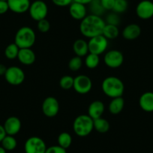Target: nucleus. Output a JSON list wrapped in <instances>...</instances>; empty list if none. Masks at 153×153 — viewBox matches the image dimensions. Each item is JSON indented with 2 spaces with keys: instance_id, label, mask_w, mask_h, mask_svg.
<instances>
[{
  "instance_id": "nucleus-33",
  "label": "nucleus",
  "mask_w": 153,
  "mask_h": 153,
  "mask_svg": "<svg viewBox=\"0 0 153 153\" xmlns=\"http://www.w3.org/2000/svg\"><path fill=\"white\" fill-rule=\"evenodd\" d=\"M37 28H38L39 32H42V33H46L51 29V23L47 19H44V20L38 22Z\"/></svg>"
},
{
  "instance_id": "nucleus-10",
  "label": "nucleus",
  "mask_w": 153,
  "mask_h": 153,
  "mask_svg": "<svg viewBox=\"0 0 153 153\" xmlns=\"http://www.w3.org/2000/svg\"><path fill=\"white\" fill-rule=\"evenodd\" d=\"M124 62V56L123 53L117 50H111L107 51L104 56V62L110 68H118Z\"/></svg>"
},
{
  "instance_id": "nucleus-26",
  "label": "nucleus",
  "mask_w": 153,
  "mask_h": 153,
  "mask_svg": "<svg viewBox=\"0 0 153 153\" xmlns=\"http://www.w3.org/2000/svg\"><path fill=\"white\" fill-rule=\"evenodd\" d=\"M58 145L62 148L67 149L72 143V137L68 132H62L58 136Z\"/></svg>"
},
{
  "instance_id": "nucleus-8",
  "label": "nucleus",
  "mask_w": 153,
  "mask_h": 153,
  "mask_svg": "<svg viewBox=\"0 0 153 153\" xmlns=\"http://www.w3.org/2000/svg\"><path fill=\"white\" fill-rule=\"evenodd\" d=\"M5 80L12 86H19L25 80V73L23 69L17 66H11L7 68L5 74Z\"/></svg>"
},
{
  "instance_id": "nucleus-29",
  "label": "nucleus",
  "mask_w": 153,
  "mask_h": 153,
  "mask_svg": "<svg viewBox=\"0 0 153 153\" xmlns=\"http://www.w3.org/2000/svg\"><path fill=\"white\" fill-rule=\"evenodd\" d=\"M128 3L127 0H115V3L112 11L117 14H123L128 9Z\"/></svg>"
},
{
  "instance_id": "nucleus-5",
  "label": "nucleus",
  "mask_w": 153,
  "mask_h": 153,
  "mask_svg": "<svg viewBox=\"0 0 153 153\" xmlns=\"http://www.w3.org/2000/svg\"><path fill=\"white\" fill-rule=\"evenodd\" d=\"M29 13L32 20L37 22L46 19L48 14V6L42 0H35L31 3Z\"/></svg>"
},
{
  "instance_id": "nucleus-6",
  "label": "nucleus",
  "mask_w": 153,
  "mask_h": 153,
  "mask_svg": "<svg viewBox=\"0 0 153 153\" xmlns=\"http://www.w3.org/2000/svg\"><path fill=\"white\" fill-rule=\"evenodd\" d=\"M108 40L103 35L93 37L89 38V41L88 42L89 52L100 56L105 53L108 48Z\"/></svg>"
},
{
  "instance_id": "nucleus-17",
  "label": "nucleus",
  "mask_w": 153,
  "mask_h": 153,
  "mask_svg": "<svg viewBox=\"0 0 153 153\" xmlns=\"http://www.w3.org/2000/svg\"><path fill=\"white\" fill-rule=\"evenodd\" d=\"M105 107L102 101L99 100L94 101L89 104L88 107V115L92 119V120H96V119L102 117V115L104 113Z\"/></svg>"
},
{
  "instance_id": "nucleus-9",
  "label": "nucleus",
  "mask_w": 153,
  "mask_h": 153,
  "mask_svg": "<svg viewBox=\"0 0 153 153\" xmlns=\"http://www.w3.org/2000/svg\"><path fill=\"white\" fill-rule=\"evenodd\" d=\"M92 88V82L89 76L84 74L77 75L74 79L73 89L80 95L89 93Z\"/></svg>"
},
{
  "instance_id": "nucleus-15",
  "label": "nucleus",
  "mask_w": 153,
  "mask_h": 153,
  "mask_svg": "<svg viewBox=\"0 0 153 153\" xmlns=\"http://www.w3.org/2000/svg\"><path fill=\"white\" fill-rule=\"evenodd\" d=\"M9 10L16 14H23L29 11L30 0H8Z\"/></svg>"
},
{
  "instance_id": "nucleus-35",
  "label": "nucleus",
  "mask_w": 153,
  "mask_h": 153,
  "mask_svg": "<svg viewBox=\"0 0 153 153\" xmlns=\"http://www.w3.org/2000/svg\"><path fill=\"white\" fill-rule=\"evenodd\" d=\"M101 3L105 11H112L115 3V0H101Z\"/></svg>"
},
{
  "instance_id": "nucleus-1",
  "label": "nucleus",
  "mask_w": 153,
  "mask_h": 153,
  "mask_svg": "<svg viewBox=\"0 0 153 153\" xmlns=\"http://www.w3.org/2000/svg\"><path fill=\"white\" fill-rule=\"evenodd\" d=\"M105 24V20L102 17L90 14L80 21V33L88 38L101 35Z\"/></svg>"
},
{
  "instance_id": "nucleus-40",
  "label": "nucleus",
  "mask_w": 153,
  "mask_h": 153,
  "mask_svg": "<svg viewBox=\"0 0 153 153\" xmlns=\"http://www.w3.org/2000/svg\"><path fill=\"white\" fill-rule=\"evenodd\" d=\"M7 71V68L3 64H0V76L5 75V72Z\"/></svg>"
},
{
  "instance_id": "nucleus-38",
  "label": "nucleus",
  "mask_w": 153,
  "mask_h": 153,
  "mask_svg": "<svg viewBox=\"0 0 153 153\" xmlns=\"http://www.w3.org/2000/svg\"><path fill=\"white\" fill-rule=\"evenodd\" d=\"M6 135H7V134H6V132H5L3 126L0 125V143L2 142V140L4 139V137H5Z\"/></svg>"
},
{
  "instance_id": "nucleus-7",
  "label": "nucleus",
  "mask_w": 153,
  "mask_h": 153,
  "mask_svg": "<svg viewBox=\"0 0 153 153\" xmlns=\"http://www.w3.org/2000/svg\"><path fill=\"white\" fill-rule=\"evenodd\" d=\"M47 149L44 140L37 136L29 137L24 144L25 153H45Z\"/></svg>"
},
{
  "instance_id": "nucleus-12",
  "label": "nucleus",
  "mask_w": 153,
  "mask_h": 153,
  "mask_svg": "<svg viewBox=\"0 0 153 153\" xmlns=\"http://www.w3.org/2000/svg\"><path fill=\"white\" fill-rule=\"evenodd\" d=\"M136 14L140 19L149 20L153 17V2L142 0L136 7Z\"/></svg>"
},
{
  "instance_id": "nucleus-24",
  "label": "nucleus",
  "mask_w": 153,
  "mask_h": 153,
  "mask_svg": "<svg viewBox=\"0 0 153 153\" xmlns=\"http://www.w3.org/2000/svg\"><path fill=\"white\" fill-rule=\"evenodd\" d=\"M2 146L5 149L6 151H13L16 149L17 146V141L14 136L11 135H6L1 142Z\"/></svg>"
},
{
  "instance_id": "nucleus-19",
  "label": "nucleus",
  "mask_w": 153,
  "mask_h": 153,
  "mask_svg": "<svg viewBox=\"0 0 153 153\" xmlns=\"http://www.w3.org/2000/svg\"><path fill=\"white\" fill-rule=\"evenodd\" d=\"M139 105L145 112H153V92H146L143 93L140 97Z\"/></svg>"
},
{
  "instance_id": "nucleus-25",
  "label": "nucleus",
  "mask_w": 153,
  "mask_h": 153,
  "mask_svg": "<svg viewBox=\"0 0 153 153\" xmlns=\"http://www.w3.org/2000/svg\"><path fill=\"white\" fill-rule=\"evenodd\" d=\"M85 65L89 69H94L98 66L100 63L99 56L89 53L85 58Z\"/></svg>"
},
{
  "instance_id": "nucleus-18",
  "label": "nucleus",
  "mask_w": 153,
  "mask_h": 153,
  "mask_svg": "<svg viewBox=\"0 0 153 153\" xmlns=\"http://www.w3.org/2000/svg\"><path fill=\"white\" fill-rule=\"evenodd\" d=\"M141 34V28L139 25L135 23H131L125 27L123 30V37L126 40H135Z\"/></svg>"
},
{
  "instance_id": "nucleus-13",
  "label": "nucleus",
  "mask_w": 153,
  "mask_h": 153,
  "mask_svg": "<svg viewBox=\"0 0 153 153\" xmlns=\"http://www.w3.org/2000/svg\"><path fill=\"white\" fill-rule=\"evenodd\" d=\"M3 127L7 135L14 136L17 134L21 129V121L17 117H10L5 120Z\"/></svg>"
},
{
  "instance_id": "nucleus-37",
  "label": "nucleus",
  "mask_w": 153,
  "mask_h": 153,
  "mask_svg": "<svg viewBox=\"0 0 153 153\" xmlns=\"http://www.w3.org/2000/svg\"><path fill=\"white\" fill-rule=\"evenodd\" d=\"M9 10V6L7 1L0 0V14H4Z\"/></svg>"
},
{
  "instance_id": "nucleus-3",
  "label": "nucleus",
  "mask_w": 153,
  "mask_h": 153,
  "mask_svg": "<svg viewBox=\"0 0 153 153\" xmlns=\"http://www.w3.org/2000/svg\"><path fill=\"white\" fill-rule=\"evenodd\" d=\"M94 129V120L88 114L76 117L73 123V131L75 134L85 137L90 134Z\"/></svg>"
},
{
  "instance_id": "nucleus-23",
  "label": "nucleus",
  "mask_w": 153,
  "mask_h": 153,
  "mask_svg": "<svg viewBox=\"0 0 153 153\" xmlns=\"http://www.w3.org/2000/svg\"><path fill=\"white\" fill-rule=\"evenodd\" d=\"M94 129L98 133H107L110 129V123L107 120L100 117L94 120Z\"/></svg>"
},
{
  "instance_id": "nucleus-30",
  "label": "nucleus",
  "mask_w": 153,
  "mask_h": 153,
  "mask_svg": "<svg viewBox=\"0 0 153 153\" xmlns=\"http://www.w3.org/2000/svg\"><path fill=\"white\" fill-rule=\"evenodd\" d=\"M74 79L70 75H65L60 79L59 86L64 90H69L74 86Z\"/></svg>"
},
{
  "instance_id": "nucleus-21",
  "label": "nucleus",
  "mask_w": 153,
  "mask_h": 153,
  "mask_svg": "<svg viewBox=\"0 0 153 153\" xmlns=\"http://www.w3.org/2000/svg\"><path fill=\"white\" fill-rule=\"evenodd\" d=\"M125 107V100L123 97L112 98V101L109 104L108 110L111 114L118 115L123 111Z\"/></svg>"
},
{
  "instance_id": "nucleus-14",
  "label": "nucleus",
  "mask_w": 153,
  "mask_h": 153,
  "mask_svg": "<svg viewBox=\"0 0 153 153\" xmlns=\"http://www.w3.org/2000/svg\"><path fill=\"white\" fill-rule=\"evenodd\" d=\"M69 14L73 19L81 21L87 16V9L85 5L73 2L69 5Z\"/></svg>"
},
{
  "instance_id": "nucleus-20",
  "label": "nucleus",
  "mask_w": 153,
  "mask_h": 153,
  "mask_svg": "<svg viewBox=\"0 0 153 153\" xmlns=\"http://www.w3.org/2000/svg\"><path fill=\"white\" fill-rule=\"evenodd\" d=\"M73 51L74 52L75 55L80 57L86 56L89 53V46H88V42L85 41L84 39H77L74 42L73 45Z\"/></svg>"
},
{
  "instance_id": "nucleus-11",
  "label": "nucleus",
  "mask_w": 153,
  "mask_h": 153,
  "mask_svg": "<svg viewBox=\"0 0 153 153\" xmlns=\"http://www.w3.org/2000/svg\"><path fill=\"white\" fill-rule=\"evenodd\" d=\"M42 109L45 116L49 118H52V117H56L59 113V103L56 98L49 96L44 100Z\"/></svg>"
},
{
  "instance_id": "nucleus-39",
  "label": "nucleus",
  "mask_w": 153,
  "mask_h": 153,
  "mask_svg": "<svg viewBox=\"0 0 153 153\" xmlns=\"http://www.w3.org/2000/svg\"><path fill=\"white\" fill-rule=\"evenodd\" d=\"M92 0H74V2H78V3L83 4V5H89Z\"/></svg>"
},
{
  "instance_id": "nucleus-2",
  "label": "nucleus",
  "mask_w": 153,
  "mask_h": 153,
  "mask_svg": "<svg viewBox=\"0 0 153 153\" xmlns=\"http://www.w3.org/2000/svg\"><path fill=\"white\" fill-rule=\"evenodd\" d=\"M103 92L111 98L123 97L125 91V85L119 77L109 76L103 80L101 83Z\"/></svg>"
},
{
  "instance_id": "nucleus-31",
  "label": "nucleus",
  "mask_w": 153,
  "mask_h": 153,
  "mask_svg": "<svg viewBox=\"0 0 153 153\" xmlns=\"http://www.w3.org/2000/svg\"><path fill=\"white\" fill-rule=\"evenodd\" d=\"M83 65V59L81 57L75 56L73 58L71 59L68 62V68L72 71H77L81 68Z\"/></svg>"
},
{
  "instance_id": "nucleus-42",
  "label": "nucleus",
  "mask_w": 153,
  "mask_h": 153,
  "mask_svg": "<svg viewBox=\"0 0 153 153\" xmlns=\"http://www.w3.org/2000/svg\"><path fill=\"white\" fill-rule=\"evenodd\" d=\"M2 1H8V0H2Z\"/></svg>"
},
{
  "instance_id": "nucleus-32",
  "label": "nucleus",
  "mask_w": 153,
  "mask_h": 153,
  "mask_svg": "<svg viewBox=\"0 0 153 153\" xmlns=\"http://www.w3.org/2000/svg\"><path fill=\"white\" fill-rule=\"evenodd\" d=\"M105 23L107 24H111L118 26V25L120 23V16H119L118 14L113 11L112 13H110V14H107V16L106 17Z\"/></svg>"
},
{
  "instance_id": "nucleus-16",
  "label": "nucleus",
  "mask_w": 153,
  "mask_h": 153,
  "mask_svg": "<svg viewBox=\"0 0 153 153\" xmlns=\"http://www.w3.org/2000/svg\"><path fill=\"white\" fill-rule=\"evenodd\" d=\"M17 59L20 62L24 65H31L35 63L36 56L31 48H23L20 49Z\"/></svg>"
},
{
  "instance_id": "nucleus-36",
  "label": "nucleus",
  "mask_w": 153,
  "mask_h": 153,
  "mask_svg": "<svg viewBox=\"0 0 153 153\" xmlns=\"http://www.w3.org/2000/svg\"><path fill=\"white\" fill-rule=\"evenodd\" d=\"M52 2L56 6L67 7L74 2V0H52Z\"/></svg>"
},
{
  "instance_id": "nucleus-34",
  "label": "nucleus",
  "mask_w": 153,
  "mask_h": 153,
  "mask_svg": "<svg viewBox=\"0 0 153 153\" xmlns=\"http://www.w3.org/2000/svg\"><path fill=\"white\" fill-rule=\"evenodd\" d=\"M45 153H67V152L65 149L57 145L48 147Z\"/></svg>"
},
{
  "instance_id": "nucleus-28",
  "label": "nucleus",
  "mask_w": 153,
  "mask_h": 153,
  "mask_svg": "<svg viewBox=\"0 0 153 153\" xmlns=\"http://www.w3.org/2000/svg\"><path fill=\"white\" fill-rule=\"evenodd\" d=\"M89 5V9H90L92 14H95V15L101 17L105 12V10L104 9V8L101 5V0H92Z\"/></svg>"
},
{
  "instance_id": "nucleus-4",
  "label": "nucleus",
  "mask_w": 153,
  "mask_h": 153,
  "mask_svg": "<svg viewBox=\"0 0 153 153\" xmlns=\"http://www.w3.org/2000/svg\"><path fill=\"white\" fill-rule=\"evenodd\" d=\"M36 40V35L35 31L29 26H23L16 32L14 37V43L20 49L23 48H32L35 45Z\"/></svg>"
},
{
  "instance_id": "nucleus-41",
  "label": "nucleus",
  "mask_w": 153,
  "mask_h": 153,
  "mask_svg": "<svg viewBox=\"0 0 153 153\" xmlns=\"http://www.w3.org/2000/svg\"><path fill=\"white\" fill-rule=\"evenodd\" d=\"M0 153H7V151L1 146H0Z\"/></svg>"
},
{
  "instance_id": "nucleus-22",
  "label": "nucleus",
  "mask_w": 153,
  "mask_h": 153,
  "mask_svg": "<svg viewBox=\"0 0 153 153\" xmlns=\"http://www.w3.org/2000/svg\"><path fill=\"white\" fill-rule=\"evenodd\" d=\"M119 34H120V30H119L118 26L106 23L103 29L102 35L107 40H113L117 38L119 36Z\"/></svg>"
},
{
  "instance_id": "nucleus-27",
  "label": "nucleus",
  "mask_w": 153,
  "mask_h": 153,
  "mask_svg": "<svg viewBox=\"0 0 153 153\" xmlns=\"http://www.w3.org/2000/svg\"><path fill=\"white\" fill-rule=\"evenodd\" d=\"M20 48L15 43L8 45L5 50V56L7 59L10 60L15 59L18 56Z\"/></svg>"
}]
</instances>
